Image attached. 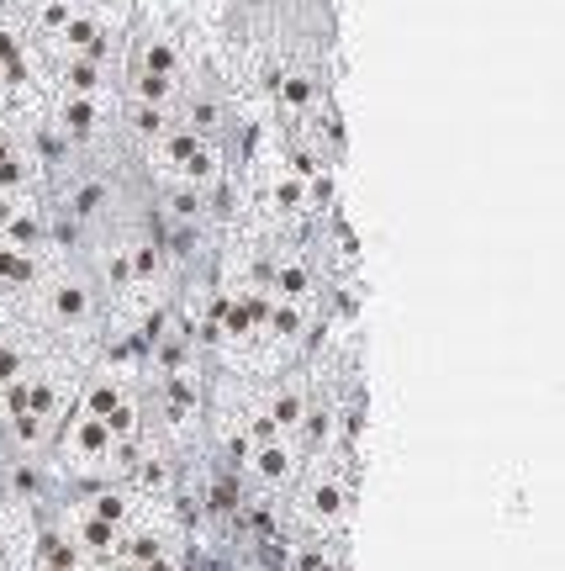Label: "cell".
Instances as JSON below:
<instances>
[{
	"label": "cell",
	"instance_id": "cell-1",
	"mask_svg": "<svg viewBox=\"0 0 565 571\" xmlns=\"http://www.w3.org/2000/svg\"><path fill=\"white\" fill-rule=\"evenodd\" d=\"M296 471H301V439L275 434V439H254V445H243V476H249L254 487L280 492V487L296 482Z\"/></svg>",
	"mask_w": 565,
	"mask_h": 571
},
{
	"label": "cell",
	"instance_id": "cell-2",
	"mask_svg": "<svg viewBox=\"0 0 565 571\" xmlns=\"http://www.w3.org/2000/svg\"><path fill=\"white\" fill-rule=\"evenodd\" d=\"M301 519H307L312 529L323 524H338L344 519V482L338 476H307V492H301Z\"/></svg>",
	"mask_w": 565,
	"mask_h": 571
}]
</instances>
